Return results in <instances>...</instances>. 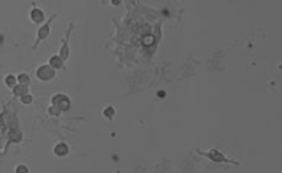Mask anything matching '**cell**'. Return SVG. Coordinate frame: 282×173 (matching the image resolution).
<instances>
[{
	"label": "cell",
	"instance_id": "cell-1",
	"mask_svg": "<svg viewBox=\"0 0 282 173\" xmlns=\"http://www.w3.org/2000/svg\"><path fill=\"white\" fill-rule=\"evenodd\" d=\"M53 104L57 109H59V110H68L69 105H70V102H69V99L62 95H57L55 97L53 98Z\"/></svg>",
	"mask_w": 282,
	"mask_h": 173
},
{
	"label": "cell",
	"instance_id": "cell-2",
	"mask_svg": "<svg viewBox=\"0 0 282 173\" xmlns=\"http://www.w3.org/2000/svg\"><path fill=\"white\" fill-rule=\"evenodd\" d=\"M54 75H55V71L49 66H42L37 70V76L43 80H48L52 79Z\"/></svg>",
	"mask_w": 282,
	"mask_h": 173
},
{
	"label": "cell",
	"instance_id": "cell-3",
	"mask_svg": "<svg viewBox=\"0 0 282 173\" xmlns=\"http://www.w3.org/2000/svg\"><path fill=\"white\" fill-rule=\"evenodd\" d=\"M68 150L69 149H68V146L67 145H65L64 143H61V144H59V145L56 146L55 153H57V155L62 156V155H65L68 153Z\"/></svg>",
	"mask_w": 282,
	"mask_h": 173
},
{
	"label": "cell",
	"instance_id": "cell-4",
	"mask_svg": "<svg viewBox=\"0 0 282 173\" xmlns=\"http://www.w3.org/2000/svg\"><path fill=\"white\" fill-rule=\"evenodd\" d=\"M31 18L35 22H41L42 20H43V13H42L40 10L35 9V10H33L32 12H31Z\"/></svg>",
	"mask_w": 282,
	"mask_h": 173
},
{
	"label": "cell",
	"instance_id": "cell-5",
	"mask_svg": "<svg viewBox=\"0 0 282 173\" xmlns=\"http://www.w3.org/2000/svg\"><path fill=\"white\" fill-rule=\"evenodd\" d=\"M50 64H51V66L53 67H56V68H59L61 66V60L59 57L55 56V57H52L51 60H50Z\"/></svg>",
	"mask_w": 282,
	"mask_h": 173
},
{
	"label": "cell",
	"instance_id": "cell-6",
	"mask_svg": "<svg viewBox=\"0 0 282 173\" xmlns=\"http://www.w3.org/2000/svg\"><path fill=\"white\" fill-rule=\"evenodd\" d=\"M48 32H49V28H48V25H46L43 26V27H41L40 29V31H39V36H40L41 38H44L46 36H47Z\"/></svg>",
	"mask_w": 282,
	"mask_h": 173
},
{
	"label": "cell",
	"instance_id": "cell-7",
	"mask_svg": "<svg viewBox=\"0 0 282 173\" xmlns=\"http://www.w3.org/2000/svg\"><path fill=\"white\" fill-rule=\"evenodd\" d=\"M26 91H28V90H26V87L23 86V85H18L14 89V93L16 95H22V94L26 93Z\"/></svg>",
	"mask_w": 282,
	"mask_h": 173
},
{
	"label": "cell",
	"instance_id": "cell-8",
	"mask_svg": "<svg viewBox=\"0 0 282 173\" xmlns=\"http://www.w3.org/2000/svg\"><path fill=\"white\" fill-rule=\"evenodd\" d=\"M19 82L22 84H28L29 82V78L26 74H21L19 77Z\"/></svg>",
	"mask_w": 282,
	"mask_h": 173
},
{
	"label": "cell",
	"instance_id": "cell-9",
	"mask_svg": "<svg viewBox=\"0 0 282 173\" xmlns=\"http://www.w3.org/2000/svg\"><path fill=\"white\" fill-rule=\"evenodd\" d=\"M15 82H16V80H15V78H14L13 76L10 75V76H8V77H7V79H6V82H7V84H8V85H9V86H13L14 84H15Z\"/></svg>",
	"mask_w": 282,
	"mask_h": 173
},
{
	"label": "cell",
	"instance_id": "cell-10",
	"mask_svg": "<svg viewBox=\"0 0 282 173\" xmlns=\"http://www.w3.org/2000/svg\"><path fill=\"white\" fill-rule=\"evenodd\" d=\"M22 101H23V102H25V103H29V102H31V97H29V95H26V97H23Z\"/></svg>",
	"mask_w": 282,
	"mask_h": 173
},
{
	"label": "cell",
	"instance_id": "cell-11",
	"mask_svg": "<svg viewBox=\"0 0 282 173\" xmlns=\"http://www.w3.org/2000/svg\"><path fill=\"white\" fill-rule=\"evenodd\" d=\"M22 170L25 171V172H28V168H26L25 167H23V166H20L17 168V172H21Z\"/></svg>",
	"mask_w": 282,
	"mask_h": 173
},
{
	"label": "cell",
	"instance_id": "cell-12",
	"mask_svg": "<svg viewBox=\"0 0 282 173\" xmlns=\"http://www.w3.org/2000/svg\"><path fill=\"white\" fill-rule=\"evenodd\" d=\"M2 125V119H1V117H0V125Z\"/></svg>",
	"mask_w": 282,
	"mask_h": 173
}]
</instances>
